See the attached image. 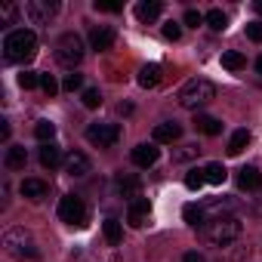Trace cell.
I'll list each match as a JSON object with an SVG mask.
<instances>
[{
	"mask_svg": "<svg viewBox=\"0 0 262 262\" xmlns=\"http://www.w3.org/2000/svg\"><path fill=\"white\" fill-rule=\"evenodd\" d=\"M4 56L7 62H16V65H25L37 56V34L28 31V28H16L4 37Z\"/></svg>",
	"mask_w": 262,
	"mask_h": 262,
	"instance_id": "cell-1",
	"label": "cell"
},
{
	"mask_svg": "<svg viewBox=\"0 0 262 262\" xmlns=\"http://www.w3.org/2000/svg\"><path fill=\"white\" fill-rule=\"evenodd\" d=\"M241 231H244L241 219H234V216H219V219H210V222L204 225V241H207L210 247H228V244H234V241L241 237Z\"/></svg>",
	"mask_w": 262,
	"mask_h": 262,
	"instance_id": "cell-2",
	"label": "cell"
},
{
	"mask_svg": "<svg viewBox=\"0 0 262 262\" xmlns=\"http://www.w3.org/2000/svg\"><path fill=\"white\" fill-rule=\"evenodd\" d=\"M176 99H179L182 108H191V111H194V108H201V105H207V102L216 99V86H213L207 77H191V80L179 90Z\"/></svg>",
	"mask_w": 262,
	"mask_h": 262,
	"instance_id": "cell-3",
	"label": "cell"
},
{
	"mask_svg": "<svg viewBox=\"0 0 262 262\" xmlns=\"http://www.w3.org/2000/svg\"><path fill=\"white\" fill-rule=\"evenodd\" d=\"M80 59H83V40H80V34H74V31L62 34L56 40V62L65 65V68H74V65H80Z\"/></svg>",
	"mask_w": 262,
	"mask_h": 262,
	"instance_id": "cell-4",
	"label": "cell"
},
{
	"mask_svg": "<svg viewBox=\"0 0 262 262\" xmlns=\"http://www.w3.org/2000/svg\"><path fill=\"white\" fill-rule=\"evenodd\" d=\"M117 139H120L117 123H90L86 126V142H93L96 148H111Z\"/></svg>",
	"mask_w": 262,
	"mask_h": 262,
	"instance_id": "cell-5",
	"label": "cell"
},
{
	"mask_svg": "<svg viewBox=\"0 0 262 262\" xmlns=\"http://www.w3.org/2000/svg\"><path fill=\"white\" fill-rule=\"evenodd\" d=\"M59 219L68 222V225H83V219H86V207H83V201L74 198V194H65V198L59 201Z\"/></svg>",
	"mask_w": 262,
	"mask_h": 262,
	"instance_id": "cell-6",
	"label": "cell"
},
{
	"mask_svg": "<svg viewBox=\"0 0 262 262\" xmlns=\"http://www.w3.org/2000/svg\"><path fill=\"white\" fill-rule=\"evenodd\" d=\"M56 10H59V7H56V4H50V0H28V4L22 7L25 19H28L31 25H47V22H50V16H53Z\"/></svg>",
	"mask_w": 262,
	"mask_h": 262,
	"instance_id": "cell-7",
	"label": "cell"
},
{
	"mask_svg": "<svg viewBox=\"0 0 262 262\" xmlns=\"http://www.w3.org/2000/svg\"><path fill=\"white\" fill-rule=\"evenodd\" d=\"M4 244L10 247V253H13V256H37V250L31 247V241L25 237V231H22V228H13V231H7Z\"/></svg>",
	"mask_w": 262,
	"mask_h": 262,
	"instance_id": "cell-8",
	"label": "cell"
},
{
	"mask_svg": "<svg viewBox=\"0 0 262 262\" xmlns=\"http://www.w3.org/2000/svg\"><path fill=\"white\" fill-rule=\"evenodd\" d=\"M148 213H151L148 198H133V201H129V207H126V222L133 225V228H142L148 222Z\"/></svg>",
	"mask_w": 262,
	"mask_h": 262,
	"instance_id": "cell-9",
	"label": "cell"
},
{
	"mask_svg": "<svg viewBox=\"0 0 262 262\" xmlns=\"http://www.w3.org/2000/svg\"><path fill=\"white\" fill-rule=\"evenodd\" d=\"M151 136H155L158 145H173V142L182 136V126H179L176 120H164V123L155 126V133H151Z\"/></svg>",
	"mask_w": 262,
	"mask_h": 262,
	"instance_id": "cell-10",
	"label": "cell"
},
{
	"mask_svg": "<svg viewBox=\"0 0 262 262\" xmlns=\"http://www.w3.org/2000/svg\"><path fill=\"white\" fill-rule=\"evenodd\" d=\"M133 164L136 167H142V170H148V167H155L158 164V158H161V151H158V145H148V142H142V145H136L133 148Z\"/></svg>",
	"mask_w": 262,
	"mask_h": 262,
	"instance_id": "cell-11",
	"label": "cell"
},
{
	"mask_svg": "<svg viewBox=\"0 0 262 262\" xmlns=\"http://www.w3.org/2000/svg\"><path fill=\"white\" fill-rule=\"evenodd\" d=\"M90 43H93V50H99V53L111 50V47H114V28H108V25H99V28H93V34H90Z\"/></svg>",
	"mask_w": 262,
	"mask_h": 262,
	"instance_id": "cell-12",
	"label": "cell"
},
{
	"mask_svg": "<svg viewBox=\"0 0 262 262\" xmlns=\"http://www.w3.org/2000/svg\"><path fill=\"white\" fill-rule=\"evenodd\" d=\"M65 173H68V176H86V173H90V158H86L83 151H71V155L65 158Z\"/></svg>",
	"mask_w": 262,
	"mask_h": 262,
	"instance_id": "cell-13",
	"label": "cell"
},
{
	"mask_svg": "<svg viewBox=\"0 0 262 262\" xmlns=\"http://www.w3.org/2000/svg\"><path fill=\"white\" fill-rule=\"evenodd\" d=\"M237 185L244 191H256V188H262V173L256 167H241L237 170Z\"/></svg>",
	"mask_w": 262,
	"mask_h": 262,
	"instance_id": "cell-14",
	"label": "cell"
},
{
	"mask_svg": "<svg viewBox=\"0 0 262 262\" xmlns=\"http://www.w3.org/2000/svg\"><path fill=\"white\" fill-rule=\"evenodd\" d=\"M194 129H198V133H204V136H219L222 133V123L216 117H210V114H198L194 117Z\"/></svg>",
	"mask_w": 262,
	"mask_h": 262,
	"instance_id": "cell-15",
	"label": "cell"
},
{
	"mask_svg": "<svg viewBox=\"0 0 262 262\" xmlns=\"http://www.w3.org/2000/svg\"><path fill=\"white\" fill-rule=\"evenodd\" d=\"M4 161H7L10 170H25V164H28V151H25V145H10Z\"/></svg>",
	"mask_w": 262,
	"mask_h": 262,
	"instance_id": "cell-16",
	"label": "cell"
},
{
	"mask_svg": "<svg viewBox=\"0 0 262 262\" xmlns=\"http://www.w3.org/2000/svg\"><path fill=\"white\" fill-rule=\"evenodd\" d=\"M139 188H142L139 176H117V191L123 198H139Z\"/></svg>",
	"mask_w": 262,
	"mask_h": 262,
	"instance_id": "cell-17",
	"label": "cell"
},
{
	"mask_svg": "<svg viewBox=\"0 0 262 262\" xmlns=\"http://www.w3.org/2000/svg\"><path fill=\"white\" fill-rule=\"evenodd\" d=\"M158 80H161V65H142L139 68V86H145V90H151V86H158Z\"/></svg>",
	"mask_w": 262,
	"mask_h": 262,
	"instance_id": "cell-18",
	"label": "cell"
},
{
	"mask_svg": "<svg viewBox=\"0 0 262 262\" xmlns=\"http://www.w3.org/2000/svg\"><path fill=\"white\" fill-rule=\"evenodd\" d=\"M40 164H43L47 170H56V167H59V164H65V161H62V151L50 142V145H43V148H40Z\"/></svg>",
	"mask_w": 262,
	"mask_h": 262,
	"instance_id": "cell-19",
	"label": "cell"
},
{
	"mask_svg": "<svg viewBox=\"0 0 262 262\" xmlns=\"http://www.w3.org/2000/svg\"><path fill=\"white\" fill-rule=\"evenodd\" d=\"M247 145H250V133H247V129H234L231 139H228V155H231V158H237Z\"/></svg>",
	"mask_w": 262,
	"mask_h": 262,
	"instance_id": "cell-20",
	"label": "cell"
},
{
	"mask_svg": "<svg viewBox=\"0 0 262 262\" xmlns=\"http://www.w3.org/2000/svg\"><path fill=\"white\" fill-rule=\"evenodd\" d=\"M161 10H164V7L158 4V0H148V4H139V7H136V19H139V22H155V19L161 16Z\"/></svg>",
	"mask_w": 262,
	"mask_h": 262,
	"instance_id": "cell-21",
	"label": "cell"
},
{
	"mask_svg": "<svg viewBox=\"0 0 262 262\" xmlns=\"http://www.w3.org/2000/svg\"><path fill=\"white\" fill-rule=\"evenodd\" d=\"M222 68H228V71H241V68H247V56L237 53V50H225V53H222Z\"/></svg>",
	"mask_w": 262,
	"mask_h": 262,
	"instance_id": "cell-22",
	"label": "cell"
},
{
	"mask_svg": "<svg viewBox=\"0 0 262 262\" xmlns=\"http://www.w3.org/2000/svg\"><path fill=\"white\" fill-rule=\"evenodd\" d=\"M102 231H105V241H108L111 247H117V244L123 241V228H120V222H117V219H105Z\"/></svg>",
	"mask_w": 262,
	"mask_h": 262,
	"instance_id": "cell-23",
	"label": "cell"
},
{
	"mask_svg": "<svg viewBox=\"0 0 262 262\" xmlns=\"http://www.w3.org/2000/svg\"><path fill=\"white\" fill-rule=\"evenodd\" d=\"M204 176H207V182H210V185H222V182H225V176H228V170H225L222 164H216V161H213V164H207V167H204Z\"/></svg>",
	"mask_w": 262,
	"mask_h": 262,
	"instance_id": "cell-24",
	"label": "cell"
},
{
	"mask_svg": "<svg viewBox=\"0 0 262 262\" xmlns=\"http://www.w3.org/2000/svg\"><path fill=\"white\" fill-rule=\"evenodd\" d=\"M22 194L31 198V201H37V198L47 194V182H40V179H25V182H22Z\"/></svg>",
	"mask_w": 262,
	"mask_h": 262,
	"instance_id": "cell-25",
	"label": "cell"
},
{
	"mask_svg": "<svg viewBox=\"0 0 262 262\" xmlns=\"http://www.w3.org/2000/svg\"><path fill=\"white\" fill-rule=\"evenodd\" d=\"M34 136H37L43 145H50V142H53V136H56V126H53L50 120H37V126H34Z\"/></svg>",
	"mask_w": 262,
	"mask_h": 262,
	"instance_id": "cell-26",
	"label": "cell"
},
{
	"mask_svg": "<svg viewBox=\"0 0 262 262\" xmlns=\"http://www.w3.org/2000/svg\"><path fill=\"white\" fill-rule=\"evenodd\" d=\"M207 182V176H204V170L201 167H191L188 173H185V188H191V191H201V185Z\"/></svg>",
	"mask_w": 262,
	"mask_h": 262,
	"instance_id": "cell-27",
	"label": "cell"
},
{
	"mask_svg": "<svg viewBox=\"0 0 262 262\" xmlns=\"http://www.w3.org/2000/svg\"><path fill=\"white\" fill-rule=\"evenodd\" d=\"M207 25H210L213 31H225V28H228V16H225L222 10H210V13H207Z\"/></svg>",
	"mask_w": 262,
	"mask_h": 262,
	"instance_id": "cell-28",
	"label": "cell"
},
{
	"mask_svg": "<svg viewBox=\"0 0 262 262\" xmlns=\"http://www.w3.org/2000/svg\"><path fill=\"white\" fill-rule=\"evenodd\" d=\"M182 219H185V222H188L191 228H198V225L204 222V210H201L198 204H188V207L182 210Z\"/></svg>",
	"mask_w": 262,
	"mask_h": 262,
	"instance_id": "cell-29",
	"label": "cell"
},
{
	"mask_svg": "<svg viewBox=\"0 0 262 262\" xmlns=\"http://www.w3.org/2000/svg\"><path fill=\"white\" fill-rule=\"evenodd\" d=\"M80 86H83V74H65V80H62L65 93H77Z\"/></svg>",
	"mask_w": 262,
	"mask_h": 262,
	"instance_id": "cell-30",
	"label": "cell"
},
{
	"mask_svg": "<svg viewBox=\"0 0 262 262\" xmlns=\"http://www.w3.org/2000/svg\"><path fill=\"white\" fill-rule=\"evenodd\" d=\"M37 83H40V74H34V71H22L19 74V86L22 90H34Z\"/></svg>",
	"mask_w": 262,
	"mask_h": 262,
	"instance_id": "cell-31",
	"label": "cell"
},
{
	"mask_svg": "<svg viewBox=\"0 0 262 262\" xmlns=\"http://www.w3.org/2000/svg\"><path fill=\"white\" fill-rule=\"evenodd\" d=\"M80 99H83V105H86V108H99V105H102V96H99V90H93V86H90V90H83V93H80Z\"/></svg>",
	"mask_w": 262,
	"mask_h": 262,
	"instance_id": "cell-32",
	"label": "cell"
},
{
	"mask_svg": "<svg viewBox=\"0 0 262 262\" xmlns=\"http://www.w3.org/2000/svg\"><path fill=\"white\" fill-rule=\"evenodd\" d=\"M182 22H185L188 28H198V25H204V22H207V16H204V13H198V10H188Z\"/></svg>",
	"mask_w": 262,
	"mask_h": 262,
	"instance_id": "cell-33",
	"label": "cell"
},
{
	"mask_svg": "<svg viewBox=\"0 0 262 262\" xmlns=\"http://www.w3.org/2000/svg\"><path fill=\"white\" fill-rule=\"evenodd\" d=\"M40 86H43L47 96H56V93H59V83H56L53 74H40Z\"/></svg>",
	"mask_w": 262,
	"mask_h": 262,
	"instance_id": "cell-34",
	"label": "cell"
},
{
	"mask_svg": "<svg viewBox=\"0 0 262 262\" xmlns=\"http://www.w3.org/2000/svg\"><path fill=\"white\" fill-rule=\"evenodd\" d=\"M164 37H167V40H179V37H182V25H179V22H167V25H164Z\"/></svg>",
	"mask_w": 262,
	"mask_h": 262,
	"instance_id": "cell-35",
	"label": "cell"
},
{
	"mask_svg": "<svg viewBox=\"0 0 262 262\" xmlns=\"http://www.w3.org/2000/svg\"><path fill=\"white\" fill-rule=\"evenodd\" d=\"M247 37H250L253 43H262V22H250V25H247Z\"/></svg>",
	"mask_w": 262,
	"mask_h": 262,
	"instance_id": "cell-36",
	"label": "cell"
},
{
	"mask_svg": "<svg viewBox=\"0 0 262 262\" xmlns=\"http://www.w3.org/2000/svg\"><path fill=\"white\" fill-rule=\"evenodd\" d=\"M99 13H117L120 10V4H114V0H96V4H93Z\"/></svg>",
	"mask_w": 262,
	"mask_h": 262,
	"instance_id": "cell-37",
	"label": "cell"
},
{
	"mask_svg": "<svg viewBox=\"0 0 262 262\" xmlns=\"http://www.w3.org/2000/svg\"><path fill=\"white\" fill-rule=\"evenodd\" d=\"M13 19H16V7H13V4H4V10H0V22H4V25H13Z\"/></svg>",
	"mask_w": 262,
	"mask_h": 262,
	"instance_id": "cell-38",
	"label": "cell"
},
{
	"mask_svg": "<svg viewBox=\"0 0 262 262\" xmlns=\"http://www.w3.org/2000/svg\"><path fill=\"white\" fill-rule=\"evenodd\" d=\"M198 151H201V148H194V145H185V148H182V151L176 155V161H188V158H194Z\"/></svg>",
	"mask_w": 262,
	"mask_h": 262,
	"instance_id": "cell-39",
	"label": "cell"
},
{
	"mask_svg": "<svg viewBox=\"0 0 262 262\" xmlns=\"http://www.w3.org/2000/svg\"><path fill=\"white\" fill-rule=\"evenodd\" d=\"M182 262H204V256L191 250V253H185V256H182Z\"/></svg>",
	"mask_w": 262,
	"mask_h": 262,
	"instance_id": "cell-40",
	"label": "cell"
},
{
	"mask_svg": "<svg viewBox=\"0 0 262 262\" xmlns=\"http://www.w3.org/2000/svg\"><path fill=\"white\" fill-rule=\"evenodd\" d=\"M0 136H4V139L10 136V123H7V120H0Z\"/></svg>",
	"mask_w": 262,
	"mask_h": 262,
	"instance_id": "cell-41",
	"label": "cell"
},
{
	"mask_svg": "<svg viewBox=\"0 0 262 262\" xmlns=\"http://www.w3.org/2000/svg\"><path fill=\"white\" fill-rule=\"evenodd\" d=\"M256 68H259V74H262V56H259V59H256Z\"/></svg>",
	"mask_w": 262,
	"mask_h": 262,
	"instance_id": "cell-42",
	"label": "cell"
},
{
	"mask_svg": "<svg viewBox=\"0 0 262 262\" xmlns=\"http://www.w3.org/2000/svg\"><path fill=\"white\" fill-rule=\"evenodd\" d=\"M256 10H259V13H262V0H259V4H256Z\"/></svg>",
	"mask_w": 262,
	"mask_h": 262,
	"instance_id": "cell-43",
	"label": "cell"
}]
</instances>
